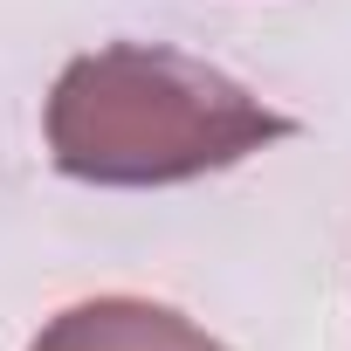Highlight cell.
I'll return each mask as SVG.
<instances>
[{
	"instance_id": "1",
	"label": "cell",
	"mask_w": 351,
	"mask_h": 351,
	"mask_svg": "<svg viewBox=\"0 0 351 351\" xmlns=\"http://www.w3.org/2000/svg\"><path fill=\"white\" fill-rule=\"evenodd\" d=\"M296 124L248 97L234 76L180 49H97L62 69L49 97V152L69 180L90 186H172L221 172Z\"/></svg>"
},
{
	"instance_id": "2",
	"label": "cell",
	"mask_w": 351,
	"mask_h": 351,
	"mask_svg": "<svg viewBox=\"0 0 351 351\" xmlns=\"http://www.w3.org/2000/svg\"><path fill=\"white\" fill-rule=\"evenodd\" d=\"M35 351H228L221 337H207L200 324H186L165 303H138V296H97L62 310Z\"/></svg>"
}]
</instances>
